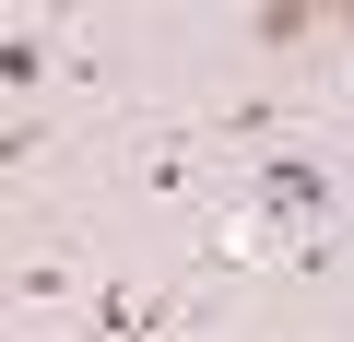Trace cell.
Returning a JSON list of instances; mask_svg holds the SVG:
<instances>
[{
  "label": "cell",
  "instance_id": "cell-1",
  "mask_svg": "<svg viewBox=\"0 0 354 342\" xmlns=\"http://www.w3.org/2000/svg\"><path fill=\"white\" fill-rule=\"evenodd\" d=\"M248 213L260 225H319L330 213V165L319 153H260L248 165Z\"/></svg>",
  "mask_w": 354,
  "mask_h": 342
},
{
  "label": "cell",
  "instance_id": "cell-2",
  "mask_svg": "<svg viewBox=\"0 0 354 342\" xmlns=\"http://www.w3.org/2000/svg\"><path fill=\"white\" fill-rule=\"evenodd\" d=\"M307 36H319V0H248V48L260 59H295Z\"/></svg>",
  "mask_w": 354,
  "mask_h": 342
},
{
  "label": "cell",
  "instance_id": "cell-3",
  "mask_svg": "<svg viewBox=\"0 0 354 342\" xmlns=\"http://www.w3.org/2000/svg\"><path fill=\"white\" fill-rule=\"evenodd\" d=\"M83 319H95V342H118V330H153L165 307H153L142 283H95V295H83Z\"/></svg>",
  "mask_w": 354,
  "mask_h": 342
},
{
  "label": "cell",
  "instance_id": "cell-4",
  "mask_svg": "<svg viewBox=\"0 0 354 342\" xmlns=\"http://www.w3.org/2000/svg\"><path fill=\"white\" fill-rule=\"evenodd\" d=\"M0 83H12V95H36V83H48V36H36V24L0 36Z\"/></svg>",
  "mask_w": 354,
  "mask_h": 342
},
{
  "label": "cell",
  "instance_id": "cell-5",
  "mask_svg": "<svg viewBox=\"0 0 354 342\" xmlns=\"http://www.w3.org/2000/svg\"><path fill=\"white\" fill-rule=\"evenodd\" d=\"M12 295H24V307H59V295H71V260L24 248V260H12Z\"/></svg>",
  "mask_w": 354,
  "mask_h": 342
},
{
  "label": "cell",
  "instance_id": "cell-6",
  "mask_svg": "<svg viewBox=\"0 0 354 342\" xmlns=\"http://www.w3.org/2000/svg\"><path fill=\"white\" fill-rule=\"evenodd\" d=\"M36 153H48V118L12 106V118H0V165H36Z\"/></svg>",
  "mask_w": 354,
  "mask_h": 342
},
{
  "label": "cell",
  "instance_id": "cell-7",
  "mask_svg": "<svg viewBox=\"0 0 354 342\" xmlns=\"http://www.w3.org/2000/svg\"><path fill=\"white\" fill-rule=\"evenodd\" d=\"M319 24H354V0H319Z\"/></svg>",
  "mask_w": 354,
  "mask_h": 342
},
{
  "label": "cell",
  "instance_id": "cell-8",
  "mask_svg": "<svg viewBox=\"0 0 354 342\" xmlns=\"http://www.w3.org/2000/svg\"><path fill=\"white\" fill-rule=\"evenodd\" d=\"M24 12H83V0H24Z\"/></svg>",
  "mask_w": 354,
  "mask_h": 342
}]
</instances>
